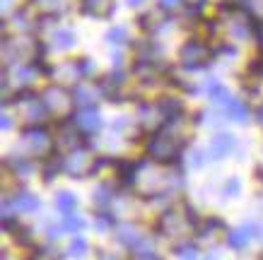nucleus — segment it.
<instances>
[{
	"instance_id": "37998d69",
	"label": "nucleus",
	"mask_w": 263,
	"mask_h": 260,
	"mask_svg": "<svg viewBox=\"0 0 263 260\" xmlns=\"http://www.w3.org/2000/svg\"><path fill=\"white\" fill-rule=\"evenodd\" d=\"M145 0H128V5H130V8H138V5H143Z\"/></svg>"
},
{
	"instance_id": "7ed1b4c3",
	"label": "nucleus",
	"mask_w": 263,
	"mask_h": 260,
	"mask_svg": "<svg viewBox=\"0 0 263 260\" xmlns=\"http://www.w3.org/2000/svg\"><path fill=\"white\" fill-rule=\"evenodd\" d=\"M210 58H213V48L200 39H189L181 46V51H179V63L186 70H200V68H205L210 63Z\"/></svg>"
},
{
	"instance_id": "a878e982",
	"label": "nucleus",
	"mask_w": 263,
	"mask_h": 260,
	"mask_svg": "<svg viewBox=\"0 0 263 260\" xmlns=\"http://www.w3.org/2000/svg\"><path fill=\"white\" fill-rule=\"evenodd\" d=\"M85 217L82 214H78V212H70V214H63V227H65V231H70V234H78V231H82L85 229Z\"/></svg>"
},
{
	"instance_id": "a19ab883",
	"label": "nucleus",
	"mask_w": 263,
	"mask_h": 260,
	"mask_svg": "<svg viewBox=\"0 0 263 260\" xmlns=\"http://www.w3.org/2000/svg\"><path fill=\"white\" fill-rule=\"evenodd\" d=\"M256 121H258V123L263 126V104L258 106V111H256Z\"/></svg>"
},
{
	"instance_id": "412c9836",
	"label": "nucleus",
	"mask_w": 263,
	"mask_h": 260,
	"mask_svg": "<svg viewBox=\"0 0 263 260\" xmlns=\"http://www.w3.org/2000/svg\"><path fill=\"white\" fill-rule=\"evenodd\" d=\"M196 231H198L200 238H213L217 231H224V222L220 217H205V219H200Z\"/></svg>"
},
{
	"instance_id": "473e14b6",
	"label": "nucleus",
	"mask_w": 263,
	"mask_h": 260,
	"mask_svg": "<svg viewBox=\"0 0 263 260\" xmlns=\"http://www.w3.org/2000/svg\"><path fill=\"white\" fill-rule=\"evenodd\" d=\"M63 231H65V227H63V224L58 227V224H53V222H51V224H48V227H46V236H48V241H58Z\"/></svg>"
},
{
	"instance_id": "9b49d317",
	"label": "nucleus",
	"mask_w": 263,
	"mask_h": 260,
	"mask_svg": "<svg viewBox=\"0 0 263 260\" xmlns=\"http://www.w3.org/2000/svg\"><path fill=\"white\" fill-rule=\"evenodd\" d=\"M10 200H12V205H15L17 214H20V212H22V214H36L41 210V200L34 195L32 190L20 188L15 195L10 197Z\"/></svg>"
},
{
	"instance_id": "4be33fe9",
	"label": "nucleus",
	"mask_w": 263,
	"mask_h": 260,
	"mask_svg": "<svg viewBox=\"0 0 263 260\" xmlns=\"http://www.w3.org/2000/svg\"><path fill=\"white\" fill-rule=\"evenodd\" d=\"M174 255L179 260H198L200 258V248L193 241H181L174 246Z\"/></svg>"
},
{
	"instance_id": "6e6552de",
	"label": "nucleus",
	"mask_w": 263,
	"mask_h": 260,
	"mask_svg": "<svg viewBox=\"0 0 263 260\" xmlns=\"http://www.w3.org/2000/svg\"><path fill=\"white\" fill-rule=\"evenodd\" d=\"M256 236H258V227L251 224V222H247V224L234 227L232 231H227V246H230L232 251H247Z\"/></svg>"
},
{
	"instance_id": "c756f323",
	"label": "nucleus",
	"mask_w": 263,
	"mask_h": 260,
	"mask_svg": "<svg viewBox=\"0 0 263 260\" xmlns=\"http://www.w3.org/2000/svg\"><path fill=\"white\" fill-rule=\"evenodd\" d=\"M12 231H15V241L20 246H34V236H32V231H29V229H24V227L17 224Z\"/></svg>"
},
{
	"instance_id": "7c9ffc66",
	"label": "nucleus",
	"mask_w": 263,
	"mask_h": 260,
	"mask_svg": "<svg viewBox=\"0 0 263 260\" xmlns=\"http://www.w3.org/2000/svg\"><path fill=\"white\" fill-rule=\"evenodd\" d=\"M130 128H133V121L128 118V116H119V118H114V123H111V133L123 135V133H128Z\"/></svg>"
},
{
	"instance_id": "39448f33",
	"label": "nucleus",
	"mask_w": 263,
	"mask_h": 260,
	"mask_svg": "<svg viewBox=\"0 0 263 260\" xmlns=\"http://www.w3.org/2000/svg\"><path fill=\"white\" fill-rule=\"evenodd\" d=\"M92 162L95 159L87 157V150L78 147V150L68 152V157H63V171L72 178H87L89 171H92Z\"/></svg>"
},
{
	"instance_id": "dca6fc26",
	"label": "nucleus",
	"mask_w": 263,
	"mask_h": 260,
	"mask_svg": "<svg viewBox=\"0 0 263 260\" xmlns=\"http://www.w3.org/2000/svg\"><path fill=\"white\" fill-rule=\"evenodd\" d=\"M224 109H227V118L239 123V126H247L249 118H251V111H249L247 102H241V99H232Z\"/></svg>"
},
{
	"instance_id": "58836bf2",
	"label": "nucleus",
	"mask_w": 263,
	"mask_h": 260,
	"mask_svg": "<svg viewBox=\"0 0 263 260\" xmlns=\"http://www.w3.org/2000/svg\"><path fill=\"white\" fill-rule=\"evenodd\" d=\"M97 260H121V258H119V255H114V253L99 251V253H97Z\"/></svg>"
},
{
	"instance_id": "423d86ee",
	"label": "nucleus",
	"mask_w": 263,
	"mask_h": 260,
	"mask_svg": "<svg viewBox=\"0 0 263 260\" xmlns=\"http://www.w3.org/2000/svg\"><path fill=\"white\" fill-rule=\"evenodd\" d=\"M114 238H116L119 246L128 248V251H136L138 244L145 238V234L136 222H119V224L114 227Z\"/></svg>"
},
{
	"instance_id": "f3484780",
	"label": "nucleus",
	"mask_w": 263,
	"mask_h": 260,
	"mask_svg": "<svg viewBox=\"0 0 263 260\" xmlns=\"http://www.w3.org/2000/svg\"><path fill=\"white\" fill-rule=\"evenodd\" d=\"M111 0H82V12L87 17H97V19H102V17H109L111 15Z\"/></svg>"
},
{
	"instance_id": "f257e3e1",
	"label": "nucleus",
	"mask_w": 263,
	"mask_h": 260,
	"mask_svg": "<svg viewBox=\"0 0 263 260\" xmlns=\"http://www.w3.org/2000/svg\"><path fill=\"white\" fill-rule=\"evenodd\" d=\"M183 150H186V140L169 133V128H160L155 135H150L145 145V152L155 164H174L183 157Z\"/></svg>"
},
{
	"instance_id": "e433bc0d",
	"label": "nucleus",
	"mask_w": 263,
	"mask_h": 260,
	"mask_svg": "<svg viewBox=\"0 0 263 260\" xmlns=\"http://www.w3.org/2000/svg\"><path fill=\"white\" fill-rule=\"evenodd\" d=\"M130 260H162L157 253H133Z\"/></svg>"
},
{
	"instance_id": "bb28decb",
	"label": "nucleus",
	"mask_w": 263,
	"mask_h": 260,
	"mask_svg": "<svg viewBox=\"0 0 263 260\" xmlns=\"http://www.w3.org/2000/svg\"><path fill=\"white\" fill-rule=\"evenodd\" d=\"M116 227V217H114L109 210H99L95 219V229L97 231H109V229Z\"/></svg>"
},
{
	"instance_id": "72a5a7b5",
	"label": "nucleus",
	"mask_w": 263,
	"mask_h": 260,
	"mask_svg": "<svg viewBox=\"0 0 263 260\" xmlns=\"http://www.w3.org/2000/svg\"><path fill=\"white\" fill-rule=\"evenodd\" d=\"M191 166H193V169L205 166V152H203V150H193L191 152Z\"/></svg>"
},
{
	"instance_id": "6ab92c4d",
	"label": "nucleus",
	"mask_w": 263,
	"mask_h": 260,
	"mask_svg": "<svg viewBox=\"0 0 263 260\" xmlns=\"http://www.w3.org/2000/svg\"><path fill=\"white\" fill-rule=\"evenodd\" d=\"M208 94H210V99H213L215 106H227V104L234 99V96L230 94V89H227L220 79H210V82H208Z\"/></svg>"
},
{
	"instance_id": "ddd939ff",
	"label": "nucleus",
	"mask_w": 263,
	"mask_h": 260,
	"mask_svg": "<svg viewBox=\"0 0 263 260\" xmlns=\"http://www.w3.org/2000/svg\"><path fill=\"white\" fill-rule=\"evenodd\" d=\"M92 197H95L97 210H109V207L116 203V188H114V183L102 181L95 190H92Z\"/></svg>"
},
{
	"instance_id": "393cba45",
	"label": "nucleus",
	"mask_w": 263,
	"mask_h": 260,
	"mask_svg": "<svg viewBox=\"0 0 263 260\" xmlns=\"http://www.w3.org/2000/svg\"><path fill=\"white\" fill-rule=\"evenodd\" d=\"M128 39H130V34H128L126 27H111V29L106 32V41H109L111 46H126Z\"/></svg>"
},
{
	"instance_id": "b1692460",
	"label": "nucleus",
	"mask_w": 263,
	"mask_h": 260,
	"mask_svg": "<svg viewBox=\"0 0 263 260\" xmlns=\"http://www.w3.org/2000/svg\"><path fill=\"white\" fill-rule=\"evenodd\" d=\"M36 8L46 17H58L61 12H65L63 0H36Z\"/></svg>"
},
{
	"instance_id": "ea45409f",
	"label": "nucleus",
	"mask_w": 263,
	"mask_h": 260,
	"mask_svg": "<svg viewBox=\"0 0 263 260\" xmlns=\"http://www.w3.org/2000/svg\"><path fill=\"white\" fill-rule=\"evenodd\" d=\"M183 3H189V5H193V8H203L208 0H183Z\"/></svg>"
},
{
	"instance_id": "c85d7f7f",
	"label": "nucleus",
	"mask_w": 263,
	"mask_h": 260,
	"mask_svg": "<svg viewBox=\"0 0 263 260\" xmlns=\"http://www.w3.org/2000/svg\"><path fill=\"white\" fill-rule=\"evenodd\" d=\"M239 193H241V181L237 178V176H230L222 186V197L224 200H230V197H237Z\"/></svg>"
},
{
	"instance_id": "cd10ccee",
	"label": "nucleus",
	"mask_w": 263,
	"mask_h": 260,
	"mask_svg": "<svg viewBox=\"0 0 263 260\" xmlns=\"http://www.w3.org/2000/svg\"><path fill=\"white\" fill-rule=\"evenodd\" d=\"M75 70H78V77L85 79V77H92L97 70V65L92 58H80V61H75Z\"/></svg>"
},
{
	"instance_id": "5701e85b",
	"label": "nucleus",
	"mask_w": 263,
	"mask_h": 260,
	"mask_svg": "<svg viewBox=\"0 0 263 260\" xmlns=\"http://www.w3.org/2000/svg\"><path fill=\"white\" fill-rule=\"evenodd\" d=\"M87 253H89V244H87V238H82V236H72L70 246H68V255L75 260H82V258H87Z\"/></svg>"
},
{
	"instance_id": "aec40b11",
	"label": "nucleus",
	"mask_w": 263,
	"mask_h": 260,
	"mask_svg": "<svg viewBox=\"0 0 263 260\" xmlns=\"http://www.w3.org/2000/svg\"><path fill=\"white\" fill-rule=\"evenodd\" d=\"M53 205H56V210L61 214H70V212H75V210H78L80 200H78V195H75V193H70V190H58Z\"/></svg>"
},
{
	"instance_id": "c9c22d12",
	"label": "nucleus",
	"mask_w": 263,
	"mask_h": 260,
	"mask_svg": "<svg viewBox=\"0 0 263 260\" xmlns=\"http://www.w3.org/2000/svg\"><path fill=\"white\" fill-rule=\"evenodd\" d=\"M0 128H3V130H10V128H12V116H10L8 111H3V116H0Z\"/></svg>"
},
{
	"instance_id": "20e7f679",
	"label": "nucleus",
	"mask_w": 263,
	"mask_h": 260,
	"mask_svg": "<svg viewBox=\"0 0 263 260\" xmlns=\"http://www.w3.org/2000/svg\"><path fill=\"white\" fill-rule=\"evenodd\" d=\"M70 123L78 128L82 135H95V133H99L104 126L102 113L97 111V106H82V109H78L70 116Z\"/></svg>"
},
{
	"instance_id": "f8f14e48",
	"label": "nucleus",
	"mask_w": 263,
	"mask_h": 260,
	"mask_svg": "<svg viewBox=\"0 0 263 260\" xmlns=\"http://www.w3.org/2000/svg\"><path fill=\"white\" fill-rule=\"evenodd\" d=\"M44 102H46V106L51 109V113H53V111H63L65 106L72 102V94L68 89H63V87L53 85L44 92Z\"/></svg>"
},
{
	"instance_id": "1a4fd4ad",
	"label": "nucleus",
	"mask_w": 263,
	"mask_h": 260,
	"mask_svg": "<svg viewBox=\"0 0 263 260\" xmlns=\"http://www.w3.org/2000/svg\"><path fill=\"white\" fill-rule=\"evenodd\" d=\"M138 126L140 128H157L160 130L164 126V116L160 111V104H150V102H143L138 106Z\"/></svg>"
},
{
	"instance_id": "f704fd0d",
	"label": "nucleus",
	"mask_w": 263,
	"mask_h": 260,
	"mask_svg": "<svg viewBox=\"0 0 263 260\" xmlns=\"http://www.w3.org/2000/svg\"><path fill=\"white\" fill-rule=\"evenodd\" d=\"M200 116H203V118H208V121H203L205 126H220V113H215V111H213V113H210V111H205V113H200Z\"/></svg>"
},
{
	"instance_id": "9d476101",
	"label": "nucleus",
	"mask_w": 263,
	"mask_h": 260,
	"mask_svg": "<svg viewBox=\"0 0 263 260\" xmlns=\"http://www.w3.org/2000/svg\"><path fill=\"white\" fill-rule=\"evenodd\" d=\"M102 96L99 85H89V82H78L72 89V104L75 106H97V99Z\"/></svg>"
},
{
	"instance_id": "c03bdc74",
	"label": "nucleus",
	"mask_w": 263,
	"mask_h": 260,
	"mask_svg": "<svg viewBox=\"0 0 263 260\" xmlns=\"http://www.w3.org/2000/svg\"><path fill=\"white\" fill-rule=\"evenodd\" d=\"M208 260H213V258H208Z\"/></svg>"
},
{
	"instance_id": "0eeeda50",
	"label": "nucleus",
	"mask_w": 263,
	"mask_h": 260,
	"mask_svg": "<svg viewBox=\"0 0 263 260\" xmlns=\"http://www.w3.org/2000/svg\"><path fill=\"white\" fill-rule=\"evenodd\" d=\"M237 150V137L230 133H217L208 145V159L210 162H222Z\"/></svg>"
},
{
	"instance_id": "4c0bfd02",
	"label": "nucleus",
	"mask_w": 263,
	"mask_h": 260,
	"mask_svg": "<svg viewBox=\"0 0 263 260\" xmlns=\"http://www.w3.org/2000/svg\"><path fill=\"white\" fill-rule=\"evenodd\" d=\"M249 70H251V72H254V75H258V77L263 79V58H261V61H256V63H254V68H249Z\"/></svg>"
},
{
	"instance_id": "f03ea898",
	"label": "nucleus",
	"mask_w": 263,
	"mask_h": 260,
	"mask_svg": "<svg viewBox=\"0 0 263 260\" xmlns=\"http://www.w3.org/2000/svg\"><path fill=\"white\" fill-rule=\"evenodd\" d=\"M51 133L46 130V126H27L22 130V140L17 145V150L22 147L29 157H48L51 152Z\"/></svg>"
},
{
	"instance_id": "4468645a",
	"label": "nucleus",
	"mask_w": 263,
	"mask_h": 260,
	"mask_svg": "<svg viewBox=\"0 0 263 260\" xmlns=\"http://www.w3.org/2000/svg\"><path fill=\"white\" fill-rule=\"evenodd\" d=\"M5 169H8L12 176L17 178H27V176H32L36 164H34L32 157H8L5 159Z\"/></svg>"
},
{
	"instance_id": "a211bd4d",
	"label": "nucleus",
	"mask_w": 263,
	"mask_h": 260,
	"mask_svg": "<svg viewBox=\"0 0 263 260\" xmlns=\"http://www.w3.org/2000/svg\"><path fill=\"white\" fill-rule=\"evenodd\" d=\"M75 44H78L75 32H72V29H65V27L56 29V32H53V36H51V46L56 48V51H70Z\"/></svg>"
},
{
	"instance_id": "2eb2a0df",
	"label": "nucleus",
	"mask_w": 263,
	"mask_h": 260,
	"mask_svg": "<svg viewBox=\"0 0 263 260\" xmlns=\"http://www.w3.org/2000/svg\"><path fill=\"white\" fill-rule=\"evenodd\" d=\"M162 58V46L157 41H140L136 48V61L143 63H160Z\"/></svg>"
},
{
	"instance_id": "2f4dec72",
	"label": "nucleus",
	"mask_w": 263,
	"mask_h": 260,
	"mask_svg": "<svg viewBox=\"0 0 263 260\" xmlns=\"http://www.w3.org/2000/svg\"><path fill=\"white\" fill-rule=\"evenodd\" d=\"M34 260H63V255L53 248H39V253L34 255Z\"/></svg>"
},
{
	"instance_id": "79ce46f5",
	"label": "nucleus",
	"mask_w": 263,
	"mask_h": 260,
	"mask_svg": "<svg viewBox=\"0 0 263 260\" xmlns=\"http://www.w3.org/2000/svg\"><path fill=\"white\" fill-rule=\"evenodd\" d=\"M10 8H12V0H3V10H5V12H10Z\"/></svg>"
}]
</instances>
